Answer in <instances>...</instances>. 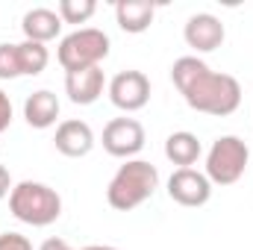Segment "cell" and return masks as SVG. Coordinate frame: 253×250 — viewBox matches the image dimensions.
<instances>
[{
	"mask_svg": "<svg viewBox=\"0 0 253 250\" xmlns=\"http://www.w3.org/2000/svg\"><path fill=\"white\" fill-rule=\"evenodd\" d=\"M171 80L183 100L203 115H233L242 103V85L230 74H218L197 56H180L171 65Z\"/></svg>",
	"mask_w": 253,
	"mask_h": 250,
	"instance_id": "6da1fadb",
	"label": "cell"
},
{
	"mask_svg": "<svg viewBox=\"0 0 253 250\" xmlns=\"http://www.w3.org/2000/svg\"><path fill=\"white\" fill-rule=\"evenodd\" d=\"M156 188H159V171H156V165H150L144 159H126L124 165L115 171V177L109 180L106 200H109L112 209L129 212V209L141 206L144 200H150Z\"/></svg>",
	"mask_w": 253,
	"mask_h": 250,
	"instance_id": "7a4b0ae2",
	"label": "cell"
},
{
	"mask_svg": "<svg viewBox=\"0 0 253 250\" xmlns=\"http://www.w3.org/2000/svg\"><path fill=\"white\" fill-rule=\"evenodd\" d=\"M9 209L18 221H24L30 227H50L62 215V197L47 183L24 180L9 191Z\"/></svg>",
	"mask_w": 253,
	"mask_h": 250,
	"instance_id": "3957f363",
	"label": "cell"
},
{
	"mask_svg": "<svg viewBox=\"0 0 253 250\" xmlns=\"http://www.w3.org/2000/svg\"><path fill=\"white\" fill-rule=\"evenodd\" d=\"M109 56V36L97 27H80L71 36L59 42L56 59L65 68V74L85 71V68H100V62Z\"/></svg>",
	"mask_w": 253,
	"mask_h": 250,
	"instance_id": "277c9868",
	"label": "cell"
},
{
	"mask_svg": "<svg viewBox=\"0 0 253 250\" xmlns=\"http://www.w3.org/2000/svg\"><path fill=\"white\" fill-rule=\"evenodd\" d=\"M251 162V147L239 135H221L206 153V177L215 186H233L245 177Z\"/></svg>",
	"mask_w": 253,
	"mask_h": 250,
	"instance_id": "5b68a950",
	"label": "cell"
},
{
	"mask_svg": "<svg viewBox=\"0 0 253 250\" xmlns=\"http://www.w3.org/2000/svg\"><path fill=\"white\" fill-rule=\"evenodd\" d=\"M106 91H109V100L121 112H138L150 100V80L141 71H121L109 80Z\"/></svg>",
	"mask_w": 253,
	"mask_h": 250,
	"instance_id": "8992f818",
	"label": "cell"
},
{
	"mask_svg": "<svg viewBox=\"0 0 253 250\" xmlns=\"http://www.w3.org/2000/svg\"><path fill=\"white\" fill-rule=\"evenodd\" d=\"M144 147V126L135 118H112L103 126V150L115 159H132Z\"/></svg>",
	"mask_w": 253,
	"mask_h": 250,
	"instance_id": "52a82bcc",
	"label": "cell"
},
{
	"mask_svg": "<svg viewBox=\"0 0 253 250\" xmlns=\"http://www.w3.org/2000/svg\"><path fill=\"white\" fill-rule=\"evenodd\" d=\"M168 197L180 206H206L209 197H212V183L203 171H194V168H177L171 177H168Z\"/></svg>",
	"mask_w": 253,
	"mask_h": 250,
	"instance_id": "ba28073f",
	"label": "cell"
},
{
	"mask_svg": "<svg viewBox=\"0 0 253 250\" xmlns=\"http://www.w3.org/2000/svg\"><path fill=\"white\" fill-rule=\"evenodd\" d=\"M183 39L191 50L197 53H212L224 44L227 39V30L221 24V18H215L212 12H197L186 21V30H183Z\"/></svg>",
	"mask_w": 253,
	"mask_h": 250,
	"instance_id": "9c48e42d",
	"label": "cell"
},
{
	"mask_svg": "<svg viewBox=\"0 0 253 250\" xmlns=\"http://www.w3.org/2000/svg\"><path fill=\"white\" fill-rule=\"evenodd\" d=\"M56 150L68 156V159H80V156H88L91 147H94V129L80 121V118H68L56 126V138H53Z\"/></svg>",
	"mask_w": 253,
	"mask_h": 250,
	"instance_id": "30bf717a",
	"label": "cell"
},
{
	"mask_svg": "<svg viewBox=\"0 0 253 250\" xmlns=\"http://www.w3.org/2000/svg\"><path fill=\"white\" fill-rule=\"evenodd\" d=\"M103 88H106V77H103L100 68H85V71L65 74V94L77 106H91L103 94Z\"/></svg>",
	"mask_w": 253,
	"mask_h": 250,
	"instance_id": "8fae6325",
	"label": "cell"
},
{
	"mask_svg": "<svg viewBox=\"0 0 253 250\" xmlns=\"http://www.w3.org/2000/svg\"><path fill=\"white\" fill-rule=\"evenodd\" d=\"M21 30H24V39H27V42L47 44V42H53V39L62 33V18H59L56 9L36 6V9H30V12L21 18Z\"/></svg>",
	"mask_w": 253,
	"mask_h": 250,
	"instance_id": "7c38bea8",
	"label": "cell"
},
{
	"mask_svg": "<svg viewBox=\"0 0 253 250\" xmlns=\"http://www.w3.org/2000/svg\"><path fill=\"white\" fill-rule=\"evenodd\" d=\"M24 118L33 129H47V126L56 124L59 118V97L47 88H39L33 91L27 100H24Z\"/></svg>",
	"mask_w": 253,
	"mask_h": 250,
	"instance_id": "4fadbf2b",
	"label": "cell"
},
{
	"mask_svg": "<svg viewBox=\"0 0 253 250\" xmlns=\"http://www.w3.org/2000/svg\"><path fill=\"white\" fill-rule=\"evenodd\" d=\"M153 15H156V6L147 3V0H118L115 3V21L124 33H144L150 24H153Z\"/></svg>",
	"mask_w": 253,
	"mask_h": 250,
	"instance_id": "5bb4252c",
	"label": "cell"
},
{
	"mask_svg": "<svg viewBox=\"0 0 253 250\" xmlns=\"http://www.w3.org/2000/svg\"><path fill=\"white\" fill-rule=\"evenodd\" d=\"M200 153H203V144H200V138H197L194 132H189V129L171 132V135L165 138V156H168V162L177 165V168H191V165L200 159Z\"/></svg>",
	"mask_w": 253,
	"mask_h": 250,
	"instance_id": "9a60e30c",
	"label": "cell"
},
{
	"mask_svg": "<svg viewBox=\"0 0 253 250\" xmlns=\"http://www.w3.org/2000/svg\"><path fill=\"white\" fill-rule=\"evenodd\" d=\"M18 62H21V77H39L47 62H50V53H47V44H39V42H21L18 44Z\"/></svg>",
	"mask_w": 253,
	"mask_h": 250,
	"instance_id": "2e32d148",
	"label": "cell"
},
{
	"mask_svg": "<svg viewBox=\"0 0 253 250\" xmlns=\"http://www.w3.org/2000/svg\"><path fill=\"white\" fill-rule=\"evenodd\" d=\"M62 24H85L94 12H97V3L94 0H62L56 6Z\"/></svg>",
	"mask_w": 253,
	"mask_h": 250,
	"instance_id": "e0dca14e",
	"label": "cell"
},
{
	"mask_svg": "<svg viewBox=\"0 0 253 250\" xmlns=\"http://www.w3.org/2000/svg\"><path fill=\"white\" fill-rule=\"evenodd\" d=\"M21 62H18V44H0V80H18Z\"/></svg>",
	"mask_w": 253,
	"mask_h": 250,
	"instance_id": "ac0fdd59",
	"label": "cell"
},
{
	"mask_svg": "<svg viewBox=\"0 0 253 250\" xmlns=\"http://www.w3.org/2000/svg\"><path fill=\"white\" fill-rule=\"evenodd\" d=\"M0 250H33V242L21 233H0Z\"/></svg>",
	"mask_w": 253,
	"mask_h": 250,
	"instance_id": "d6986e66",
	"label": "cell"
},
{
	"mask_svg": "<svg viewBox=\"0 0 253 250\" xmlns=\"http://www.w3.org/2000/svg\"><path fill=\"white\" fill-rule=\"evenodd\" d=\"M12 124V100H9V94L0 88V132H6Z\"/></svg>",
	"mask_w": 253,
	"mask_h": 250,
	"instance_id": "ffe728a7",
	"label": "cell"
},
{
	"mask_svg": "<svg viewBox=\"0 0 253 250\" xmlns=\"http://www.w3.org/2000/svg\"><path fill=\"white\" fill-rule=\"evenodd\" d=\"M9 191H12V177H9V168H6V165H0V200H3Z\"/></svg>",
	"mask_w": 253,
	"mask_h": 250,
	"instance_id": "44dd1931",
	"label": "cell"
},
{
	"mask_svg": "<svg viewBox=\"0 0 253 250\" xmlns=\"http://www.w3.org/2000/svg\"><path fill=\"white\" fill-rule=\"evenodd\" d=\"M39 250H74L65 239H47V242H42V248Z\"/></svg>",
	"mask_w": 253,
	"mask_h": 250,
	"instance_id": "7402d4cb",
	"label": "cell"
},
{
	"mask_svg": "<svg viewBox=\"0 0 253 250\" xmlns=\"http://www.w3.org/2000/svg\"><path fill=\"white\" fill-rule=\"evenodd\" d=\"M83 250H118V248H109V245H88V248Z\"/></svg>",
	"mask_w": 253,
	"mask_h": 250,
	"instance_id": "603a6c76",
	"label": "cell"
}]
</instances>
